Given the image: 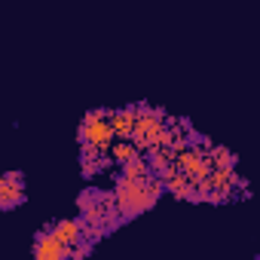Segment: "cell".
<instances>
[{
	"label": "cell",
	"mask_w": 260,
	"mask_h": 260,
	"mask_svg": "<svg viewBox=\"0 0 260 260\" xmlns=\"http://www.w3.org/2000/svg\"><path fill=\"white\" fill-rule=\"evenodd\" d=\"M159 196H162V184L153 175L141 178V181L119 175L116 184H113V202H116V214H119L122 223L138 217V214H144V211H150Z\"/></svg>",
	"instance_id": "cell-1"
},
{
	"label": "cell",
	"mask_w": 260,
	"mask_h": 260,
	"mask_svg": "<svg viewBox=\"0 0 260 260\" xmlns=\"http://www.w3.org/2000/svg\"><path fill=\"white\" fill-rule=\"evenodd\" d=\"M107 113H110V110L98 107V110H89V113L83 116V122H80V128H77V141H80V144H92V147H98V150L107 153V147H110L113 138H116L113 128H110Z\"/></svg>",
	"instance_id": "cell-2"
},
{
	"label": "cell",
	"mask_w": 260,
	"mask_h": 260,
	"mask_svg": "<svg viewBox=\"0 0 260 260\" xmlns=\"http://www.w3.org/2000/svg\"><path fill=\"white\" fill-rule=\"evenodd\" d=\"M28 202L25 193V172H4L0 175V211H10Z\"/></svg>",
	"instance_id": "cell-3"
},
{
	"label": "cell",
	"mask_w": 260,
	"mask_h": 260,
	"mask_svg": "<svg viewBox=\"0 0 260 260\" xmlns=\"http://www.w3.org/2000/svg\"><path fill=\"white\" fill-rule=\"evenodd\" d=\"M31 254H34V260H68L71 257V245H61L55 236H49L46 230H40L34 236Z\"/></svg>",
	"instance_id": "cell-4"
},
{
	"label": "cell",
	"mask_w": 260,
	"mask_h": 260,
	"mask_svg": "<svg viewBox=\"0 0 260 260\" xmlns=\"http://www.w3.org/2000/svg\"><path fill=\"white\" fill-rule=\"evenodd\" d=\"M135 116H138L135 104H128V107H119V110H110V113H107V119H110V128H113V135H116V138H128V135H132Z\"/></svg>",
	"instance_id": "cell-5"
},
{
	"label": "cell",
	"mask_w": 260,
	"mask_h": 260,
	"mask_svg": "<svg viewBox=\"0 0 260 260\" xmlns=\"http://www.w3.org/2000/svg\"><path fill=\"white\" fill-rule=\"evenodd\" d=\"M46 233L55 236L61 245H74V242L83 239V226H80V220H52V223L46 226Z\"/></svg>",
	"instance_id": "cell-6"
},
{
	"label": "cell",
	"mask_w": 260,
	"mask_h": 260,
	"mask_svg": "<svg viewBox=\"0 0 260 260\" xmlns=\"http://www.w3.org/2000/svg\"><path fill=\"white\" fill-rule=\"evenodd\" d=\"M205 156H208L211 169H236V162H239L233 150H226V147H214V144L205 147Z\"/></svg>",
	"instance_id": "cell-7"
},
{
	"label": "cell",
	"mask_w": 260,
	"mask_h": 260,
	"mask_svg": "<svg viewBox=\"0 0 260 260\" xmlns=\"http://www.w3.org/2000/svg\"><path fill=\"white\" fill-rule=\"evenodd\" d=\"M138 153H141V150H138L132 141H128V138H122L119 144H110V147H107V156H110V162H116V166L128 162V159L138 156Z\"/></svg>",
	"instance_id": "cell-8"
},
{
	"label": "cell",
	"mask_w": 260,
	"mask_h": 260,
	"mask_svg": "<svg viewBox=\"0 0 260 260\" xmlns=\"http://www.w3.org/2000/svg\"><path fill=\"white\" fill-rule=\"evenodd\" d=\"M119 175H125V178H135V181H141V178H150L153 172H150V166H147V159L138 153V156H132L128 162H122L119 166Z\"/></svg>",
	"instance_id": "cell-9"
}]
</instances>
